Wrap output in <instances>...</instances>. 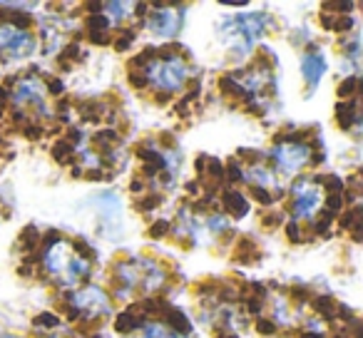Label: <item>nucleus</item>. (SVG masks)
Segmentation results:
<instances>
[{
	"mask_svg": "<svg viewBox=\"0 0 363 338\" xmlns=\"http://www.w3.org/2000/svg\"><path fill=\"white\" fill-rule=\"evenodd\" d=\"M75 249H77V254H80V257H82V261H85V257H87V259H95V254H92V249L87 247L85 242H80V239H77V242H75Z\"/></svg>",
	"mask_w": 363,
	"mask_h": 338,
	"instance_id": "obj_38",
	"label": "nucleus"
},
{
	"mask_svg": "<svg viewBox=\"0 0 363 338\" xmlns=\"http://www.w3.org/2000/svg\"><path fill=\"white\" fill-rule=\"evenodd\" d=\"M207 167H209V172H204L202 174V179H214V184H222V179H224V167H222V162L219 159H207Z\"/></svg>",
	"mask_w": 363,
	"mask_h": 338,
	"instance_id": "obj_20",
	"label": "nucleus"
},
{
	"mask_svg": "<svg viewBox=\"0 0 363 338\" xmlns=\"http://www.w3.org/2000/svg\"><path fill=\"white\" fill-rule=\"evenodd\" d=\"M155 100H157V102H160V105H167V102H169V100H172V95H167V92H164V95H157V97H155Z\"/></svg>",
	"mask_w": 363,
	"mask_h": 338,
	"instance_id": "obj_56",
	"label": "nucleus"
},
{
	"mask_svg": "<svg viewBox=\"0 0 363 338\" xmlns=\"http://www.w3.org/2000/svg\"><path fill=\"white\" fill-rule=\"evenodd\" d=\"M142 308H145L147 313H160L162 311V303L155 301V298H145V301H142Z\"/></svg>",
	"mask_w": 363,
	"mask_h": 338,
	"instance_id": "obj_39",
	"label": "nucleus"
},
{
	"mask_svg": "<svg viewBox=\"0 0 363 338\" xmlns=\"http://www.w3.org/2000/svg\"><path fill=\"white\" fill-rule=\"evenodd\" d=\"M222 202H224V209H227V212H232L237 219L247 217L249 202H247V197H244L242 192H234V189H227V192L222 194Z\"/></svg>",
	"mask_w": 363,
	"mask_h": 338,
	"instance_id": "obj_8",
	"label": "nucleus"
},
{
	"mask_svg": "<svg viewBox=\"0 0 363 338\" xmlns=\"http://www.w3.org/2000/svg\"><path fill=\"white\" fill-rule=\"evenodd\" d=\"M0 117H3V112H0Z\"/></svg>",
	"mask_w": 363,
	"mask_h": 338,
	"instance_id": "obj_63",
	"label": "nucleus"
},
{
	"mask_svg": "<svg viewBox=\"0 0 363 338\" xmlns=\"http://www.w3.org/2000/svg\"><path fill=\"white\" fill-rule=\"evenodd\" d=\"M229 338H234V336H229Z\"/></svg>",
	"mask_w": 363,
	"mask_h": 338,
	"instance_id": "obj_64",
	"label": "nucleus"
},
{
	"mask_svg": "<svg viewBox=\"0 0 363 338\" xmlns=\"http://www.w3.org/2000/svg\"><path fill=\"white\" fill-rule=\"evenodd\" d=\"M70 301H75L77 306H82L85 311H90L87 313V318L90 316H100V313H107V296H105V291H100V288H95V286H87V288H82L77 296H72Z\"/></svg>",
	"mask_w": 363,
	"mask_h": 338,
	"instance_id": "obj_3",
	"label": "nucleus"
},
{
	"mask_svg": "<svg viewBox=\"0 0 363 338\" xmlns=\"http://www.w3.org/2000/svg\"><path fill=\"white\" fill-rule=\"evenodd\" d=\"M311 303H313V311L321 318H326V321H331V318L336 316V303H333L331 296H316Z\"/></svg>",
	"mask_w": 363,
	"mask_h": 338,
	"instance_id": "obj_14",
	"label": "nucleus"
},
{
	"mask_svg": "<svg viewBox=\"0 0 363 338\" xmlns=\"http://www.w3.org/2000/svg\"><path fill=\"white\" fill-rule=\"evenodd\" d=\"M244 182L254 184L257 189H264V187H269V184H272V174H269L267 169H262V167H254L252 172L244 174Z\"/></svg>",
	"mask_w": 363,
	"mask_h": 338,
	"instance_id": "obj_16",
	"label": "nucleus"
},
{
	"mask_svg": "<svg viewBox=\"0 0 363 338\" xmlns=\"http://www.w3.org/2000/svg\"><path fill=\"white\" fill-rule=\"evenodd\" d=\"M157 8H162L160 3H157ZM179 26H182V16L167 11V8L157 11L155 16H152V21H150L152 33H157V35H174V33L179 30Z\"/></svg>",
	"mask_w": 363,
	"mask_h": 338,
	"instance_id": "obj_4",
	"label": "nucleus"
},
{
	"mask_svg": "<svg viewBox=\"0 0 363 338\" xmlns=\"http://www.w3.org/2000/svg\"><path fill=\"white\" fill-rule=\"evenodd\" d=\"M356 90H358V77H346V80L338 85V97H353L356 95Z\"/></svg>",
	"mask_w": 363,
	"mask_h": 338,
	"instance_id": "obj_21",
	"label": "nucleus"
},
{
	"mask_svg": "<svg viewBox=\"0 0 363 338\" xmlns=\"http://www.w3.org/2000/svg\"><path fill=\"white\" fill-rule=\"evenodd\" d=\"M150 80L169 95V92H177L187 82V67L182 65L179 60H172V57L169 60H157L150 65Z\"/></svg>",
	"mask_w": 363,
	"mask_h": 338,
	"instance_id": "obj_1",
	"label": "nucleus"
},
{
	"mask_svg": "<svg viewBox=\"0 0 363 338\" xmlns=\"http://www.w3.org/2000/svg\"><path fill=\"white\" fill-rule=\"evenodd\" d=\"M274 162H277L279 172L284 174H296V169H301L308 159H311V147L301 145V142H286V145H279L272 152Z\"/></svg>",
	"mask_w": 363,
	"mask_h": 338,
	"instance_id": "obj_2",
	"label": "nucleus"
},
{
	"mask_svg": "<svg viewBox=\"0 0 363 338\" xmlns=\"http://www.w3.org/2000/svg\"><path fill=\"white\" fill-rule=\"evenodd\" d=\"M164 323L172 328V333H189L192 331V323H189V318L184 316V311H179V308H169V311L164 313Z\"/></svg>",
	"mask_w": 363,
	"mask_h": 338,
	"instance_id": "obj_10",
	"label": "nucleus"
},
{
	"mask_svg": "<svg viewBox=\"0 0 363 338\" xmlns=\"http://www.w3.org/2000/svg\"><path fill=\"white\" fill-rule=\"evenodd\" d=\"M162 145L174 147V135H169V132H167V135H162Z\"/></svg>",
	"mask_w": 363,
	"mask_h": 338,
	"instance_id": "obj_54",
	"label": "nucleus"
},
{
	"mask_svg": "<svg viewBox=\"0 0 363 338\" xmlns=\"http://www.w3.org/2000/svg\"><path fill=\"white\" fill-rule=\"evenodd\" d=\"M85 179H90V182H100V179H105V174H100V169H90V172H85Z\"/></svg>",
	"mask_w": 363,
	"mask_h": 338,
	"instance_id": "obj_48",
	"label": "nucleus"
},
{
	"mask_svg": "<svg viewBox=\"0 0 363 338\" xmlns=\"http://www.w3.org/2000/svg\"><path fill=\"white\" fill-rule=\"evenodd\" d=\"M142 326V321L137 316H132V313H120V316L115 318V331H120V333H132V331H137V328Z\"/></svg>",
	"mask_w": 363,
	"mask_h": 338,
	"instance_id": "obj_18",
	"label": "nucleus"
},
{
	"mask_svg": "<svg viewBox=\"0 0 363 338\" xmlns=\"http://www.w3.org/2000/svg\"><path fill=\"white\" fill-rule=\"evenodd\" d=\"M13 122H16V125H28V117L23 115V112H13Z\"/></svg>",
	"mask_w": 363,
	"mask_h": 338,
	"instance_id": "obj_52",
	"label": "nucleus"
},
{
	"mask_svg": "<svg viewBox=\"0 0 363 338\" xmlns=\"http://www.w3.org/2000/svg\"><path fill=\"white\" fill-rule=\"evenodd\" d=\"M187 189H189V192L194 194V192H197V182H189V184H187Z\"/></svg>",
	"mask_w": 363,
	"mask_h": 338,
	"instance_id": "obj_61",
	"label": "nucleus"
},
{
	"mask_svg": "<svg viewBox=\"0 0 363 338\" xmlns=\"http://www.w3.org/2000/svg\"><path fill=\"white\" fill-rule=\"evenodd\" d=\"M177 115H179V117H187L189 115V105H187V102H179V105H177Z\"/></svg>",
	"mask_w": 363,
	"mask_h": 338,
	"instance_id": "obj_51",
	"label": "nucleus"
},
{
	"mask_svg": "<svg viewBox=\"0 0 363 338\" xmlns=\"http://www.w3.org/2000/svg\"><path fill=\"white\" fill-rule=\"evenodd\" d=\"M87 11H102V3H87Z\"/></svg>",
	"mask_w": 363,
	"mask_h": 338,
	"instance_id": "obj_60",
	"label": "nucleus"
},
{
	"mask_svg": "<svg viewBox=\"0 0 363 338\" xmlns=\"http://www.w3.org/2000/svg\"><path fill=\"white\" fill-rule=\"evenodd\" d=\"M351 28H353V18H338V21L336 23H333V28H331V30H336V33H346V30H351Z\"/></svg>",
	"mask_w": 363,
	"mask_h": 338,
	"instance_id": "obj_35",
	"label": "nucleus"
},
{
	"mask_svg": "<svg viewBox=\"0 0 363 338\" xmlns=\"http://www.w3.org/2000/svg\"><path fill=\"white\" fill-rule=\"evenodd\" d=\"M239 159H247V162H252V164H257V162L262 159V154H259L257 150H239Z\"/></svg>",
	"mask_w": 363,
	"mask_h": 338,
	"instance_id": "obj_37",
	"label": "nucleus"
},
{
	"mask_svg": "<svg viewBox=\"0 0 363 338\" xmlns=\"http://www.w3.org/2000/svg\"><path fill=\"white\" fill-rule=\"evenodd\" d=\"M281 214H264L262 217V224L264 227H279V224H281Z\"/></svg>",
	"mask_w": 363,
	"mask_h": 338,
	"instance_id": "obj_41",
	"label": "nucleus"
},
{
	"mask_svg": "<svg viewBox=\"0 0 363 338\" xmlns=\"http://www.w3.org/2000/svg\"><path fill=\"white\" fill-rule=\"evenodd\" d=\"M326 212H331V214H336L338 209H343V197L341 194H331V197L326 199Z\"/></svg>",
	"mask_w": 363,
	"mask_h": 338,
	"instance_id": "obj_32",
	"label": "nucleus"
},
{
	"mask_svg": "<svg viewBox=\"0 0 363 338\" xmlns=\"http://www.w3.org/2000/svg\"><path fill=\"white\" fill-rule=\"evenodd\" d=\"M48 90H50L52 95H62V92H65V85H62V80H50L48 82Z\"/></svg>",
	"mask_w": 363,
	"mask_h": 338,
	"instance_id": "obj_43",
	"label": "nucleus"
},
{
	"mask_svg": "<svg viewBox=\"0 0 363 338\" xmlns=\"http://www.w3.org/2000/svg\"><path fill=\"white\" fill-rule=\"evenodd\" d=\"M87 261H82V259H70V264H67V274H65V281L67 283H75L77 278H85L87 276Z\"/></svg>",
	"mask_w": 363,
	"mask_h": 338,
	"instance_id": "obj_17",
	"label": "nucleus"
},
{
	"mask_svg": "<svg viewBox=\"0 0 363 338\" xmlns=\"http://www.w3.org/2000/svg\"><path fill=\"white\" fill-rule=\"evenodd\" d=\"M237 259L239 264H249V261H257L259 259V249H257V244L252 242V239H242V242H239V247H237Z\"/></svg>",
	"mask_w": 363,
	"mask_h": 338,
	"instance_id": "obj_12",
	"label": "nucleus"
},
{
	"mask_svg": "<svg viewBox=\"0 0 363 338\" xmlns=\"http://www.w3.org/2000/svg\"><path fill=\"white\" fill-rule=\"evenodd\" d=\"M224 227H227V219H222V217L212 219V229H224Z\"/></svg>",
	"mask_w": 363,
	"mask_h": 338,
	"instance_id": "obj_53",
	"label": "nucleus"
},
{
	"mask_svg": "<svg viewBox=\"0 0 363 338\" xmlns=\"http://www.w3.org/2000/svg\"><path fill=\"white\" fill-rule=\"evenodd\" d=\"M77 52H80V47H77L75 43L65 47V57H75V60H80V55H77ZM65 57H62V60H65Z\"/></svg>",
	"mask_w": 363,
	"mask_h": 338,
	"instance_id": "obj_47",
	"label": "nucleus"
},
{
	"mask_svg": "<svg viewBox=\"0 0 363 338\" xmlns=\"http://www.w3.org/2000/svg\"><path fill=\"white\" fill-rule=\"evenodd\" d=\"M351 3H326L323 11H351Z\"/></svg>",
	"mask_w": 363,
	"mask_h": 338,
	"instance_id": "obj_45",
	"label": "nucleus"
},
{
	"mask_svg": "<svg viewBox=\"0 0 363 338\" xmlns=\"http://www.w3.org/2000/svg\"><path fill=\"white\" fill-rule=\"evenodd\" d=\"M21 242L26 244V252H33V249L38 247V242H40V234L35 232V229H26V232H23V237H21Z\"/></svg>",
	"mask_w": 363,
	"mask_h": 338,
	"instance_id": "obj_24",
	"label": "nucleus"
},
{
	"mask_svg": "<svg viewBox=\"0 0 363 338\" xmlns=\"http://www.w3.org/2000/svg\"><path fill=\"white\" fill-rule=\"evenodd\" d=\"M301 70H303L306 82L313 87L318 80H321L323 70H326V60H323V55H318V52H308V55L303 57V62H301Z\"/></svg>",
	"mask_w": 363,
	"mask_h": 338,
	"instance_id": "obj_7",
	"label": "nucleus"
},
{
	"mask_svg": "<svg viewBox=\"0 0 363 338\" xmlns=\"http://www.w3.org/2000/svg\"><path fill=\"white\" fill-rule=\"evenodd\" d=\"M358 219H361V209L358 207L348 209V212L341 217V229H353L358 224Z\"/></svg>",
	"mask_w": 363,
	"mask_h": 338,
	"instance_id": "obj_22",
	"label": "nucleus"
},
{
	"mask_svg": "<svg viewBox=\"0 0 363 338\" xmlns=\"http://www.w3.org/2000/svg\"><path fill=\"white\" fill-rule=\"evenodd\" d=\"M358 105L356 100L353 102H338L336 105V122L338 127H343V130H348V127H353V122H358Z\"/></svg>",
	"mask_w": 363,
	"mask_h": 338,
	"instance_id": "obj_9",
	"label": "nucleus"
},
{
	"mask_svg": "<svg viewBox=\"0 0 363 338\" xmlns=\"http://www.w3.org/2000/svg\"><path fill=\"white\" fill-rule=\"evenodd\" d=\"M11 100V92L6 90V87H0V110H3V107H6V102Z\"/></svg>",
	"mask_w": 363,
	"mask_h": 338,
	"instance_id": "obj_50",
	"label": "nucleus"
},
{
	"mask_svg": "<svg viewBox=\"0 0 363 338\" xmlns=\"http://www.w3.org/2000/svg\"><path fill=\"white\" fill-rule=\"evenodd\" d=\"M130 85L137 87V90H145V87H147V77L145 75H137V72H130Z\"/></svg>",
	"mask_w": 363,
	"mask_h": 338,
	"instance_id": "obj_40",
	"label": "nucleus"
},
{
	"mask_svg": "<svg viewBox=\"0 0 363 338\" xmlns=\"http://www.w3.org/2000/svg\"><path fill=\"white\" fill-rule=\"evenodd\" d=\"M301 338H323V336H321V333H316V331H306Z\"/></svg>",
	"mask_w": 363,
	"mask_h": 338,
	"instance_id": "obj_59",
	"label": "nucleus"
},
{
	"mask_svg": "<svg viewBox=\"0 0 363 338\" xmlns=\"http://www.w3.org/2000/svg\"><path fill=\"white\" fill-rule=\"evenodd\" d=\"M301 229H298V224L296 222H289L286 224V237H289V242H294V244H298L301 242Z\"/></svg>",
	"mask_w": 363,
	"mask_h": 338,
	"instance_id": "obj_34",
	"label": "nucleus"
},
{
	"mask_svg": "<svg viewBox=\"0 0 363 338\" xmlns=\"http://www.w3.org/2000/svg\"><path fill=\"white\" fill-rule=\"evenodd\" d=\"M252 194H254V199H257L259 204H272V202H274L272 194H269L267 189H257V187H254V189H252Z\"/></svg>",
	"mask_w": 363,
	"mask_h": 338,
	"instance_id": "obj_36",
	"label": "nucleus"
},
{
	"mask_svg": "<svg viewBox=\"0 0 363 338\" xmlns=\"http://www.w3.org/2000/svg\"><path fill=\"white\" fill-rule=\"evenodd\" d=\"M40 97H43V87L38 85L35 80H23L21 85H18V92H16L18 102H38V105H40Z\"/></svg>",
	"mask_w": 363,
	"mask_h": 338,
	"instance_id": "obj_11",
	"label": "nucleus"
},
{
	"mask_svg": "<svg viewBox=\"0 0 363 338\" xmlns=\"http://www.w3.org/2000/svg\"><path fill=\"white\" fill-rule=\"evenodd\" d=\"M257 331L262 333V336H274V333H277V323L269 321V318H259V321H257Z\"/></svg>",
	"mask_w": 363,
	"mask_h": 338,
	"instance_id": "obj_29",
	"label": "nucleus"
},
{
	"mask_svg": "<svg viewBox=\"0 0 363 338\" xmlns=\"http://www.w3.org/2000/svg\"><path fill=\"white\" fill-rule=\"evenodd\" d=\"M294 298H296V301H311V293H308V288H294Z\"/></svg>",
	"mask_w": 363,
	"mask_h": 338,
	"instance_id": "obj_46",
	"label": "nucleus"
},
{
	"mask_svg": "<svg viewBox=\"0 0 363 338\" xmlns=\"http://www.w3.org/2000/svg\"><path fill=\"white\" fill-rule=\"evenodd\" d=\"M90 43H95V45H107V43H112V35H102V33H92L90 35Z\"/></svg>",
	"mask_w": 363,
	"mask_h": 338,
	"instance_id": "obj_42",
	"label": "nucleus"
},
{
	"mask_svg": "<svg viewBox=\"0 0 363 338\" xmlns=\"http://www.w3.org/2000/svg\"><path fill=\"white\" fill-rule=\"evenodd\" d=\"M52 157H55L57 164H72V162H75V147L67 145L65 140L55 142V147H52Z\"/></svg>",
	"mask_w": 363,
	"mask_h": 338,
	"instance_id": "obj_13",
	"label": "nucleus"
},
{
	"mask_svg": "<svg viewBox=\"0 0 363 338\" xmlns=\"http://www.w3.org/2000/svg\"><path fill=\"white\" fill-rule=\"evenodd\" d=\"M45 269L52 274V276H57V274H65L67 264H70V247H67L65 242H57L52 244L50 249H45Z\"/></svg>",
	"mask_w": 363,
	"mask_h": 338,
	"instance_id": "obj_5",
	"label": "nucleus"
},
{
	"mask_svg": "<svg viewBox=\"0 0 363 338\" xmlns=\"http://www.w3.org/2000/svg\"><path fill=\"white\" fill-rule=\"evenodd\" d=\"M316 207H318V189L308 187L306 192L296 197V202H294V207H291V214L296 219H301V217L306 219V217H311Z\"/></svg>",
	"mask_w": 363,
	"mask_h": 338,
	"instance_id": "obj_6",
	"label": "nucleus"
},
{
	"mask_svg": "<svg viewBox=\"0 0 363 338\" xmlns=\"http://www.w3.org/2000/svg\"><path fill=\"white\" fill-rule=\"evenodd\" d=\"M321 26H326L328 30H331V28H333V21H331V18L326 16V13H321Z\"/></svg>",
	"mask_w": 363,
	"mask_h": 338,
	"instance_id": "obj_55",
	"label": "nucleus"
},
{
	"mask_svg": "<svg viewBox=\"0 0 363 338\" xmlns=\"http://www.w3.org/2000/svg\"><path fill=\"white\" fill-rule=\"evenodd\" d=\"M249 311L262 313V301H259V298H249Z\"/></svg>",
	"mask_w": 363,
	"mask_h": 338,
	"instance_id": "obj_49",
	"label": "nucleus"
},
{
	"mask_svg": "<svg viewBox=\"0 0 363 338\" xmlns=\"http://www.w3.org/2000/svg\"><path fill=\"white\" fill-rule=\"evenodd\" d=\"M23 135H26L28 140L35 142V140H40V137H43V127L40 125H26V127H23Z\"/></svg>",
	"mask_w": 363,
	"mask_h": 338,
	"instance_id": "obj_33",
	"label": "nucleus"
},
{
	"mask_svg": "<svg viewBox=\"0 0 363 338\" xmlns=\"http://www.w3.org/2000/svg\"><path fill=\"white\" fill-rule=\"evenodd\" d=\"M306 189H308V179H296V182H294V187H291V192L298 197V194H303Z\"/></svg>",
	"mask_w": 363,
	"mask_h": 338,
	"instance_id": "obj_44",
	"label": "nucleus"
},
{
	"mask_svg": "<svg viewBox=\"0 0 363 338\" xmlns=\"http://www.w3.org/2000/svg\"><path fill=\"white\" fill-rule=\"evenodd\" d=\"M227 179H229V182H242V179H244V172H242V169H239L237 162H229Z\"/></svg>",
	"mask_w": 363,
	"mask_h": 338,
	"instance_id": "obj_31",
	"label": "nucleus"
},
{
	"mask_svg": "<svg viewBox=\"0 0 363 338\" xmlns=\"http://www.w3.org/2000/svg\"><path fill=\"white\" fill-rule=\"evenodd\" d=\"M11 23H13V30H21V33H26V28L30 26V16H26V13H11Z\"/></svg>",
	"mask_w": 363,
	"mask_h": 338,
	"instance_id": "obj_23",
	"label": "nucleus"
},
{
	"mask_svg": "<svg viewBox=\"0 0 363 338\" xmlns=\"http://www.w3.org/2000/svg\"><path fill=\"white\" fill-rule=\"evenodd\" d=\"M155 174H157V169H155V167H150V164H147V167H145V177H155Z\"/></svg>",
	"mask_w": 363,
	"mask_h": 338,
	"instance_id": "obj_58",
	"label": "nucleus"
},
{
	"mask_svg": "<svg viewBox=\"0 0 363 338\" xmlns=\"http://www.w3.org/2000/svg\"><path fill=\"white\" fill-rule=\"evenodd\" d=\"M0 338H16V336H0Z\"/></svg>",
	"mask_w": 363,
	"mask_h": 338,
	"instance_id": "obj_62",
	"label": "nucleus"
},
{
	"mask_svg": "<svg viewBox=\"0 0 363 338\" xmlns=\"http://www.w3.org/2000/svg\"><path fill=\"white\" fill-rule=\"evenodd\" d=\"M142 187H145V184H142L140 179H135V182H132V187H130V189H132V192H142Z\"/></svg>",
	"mask_w": 363,
	"mask_h": 338,
	"instance_id": "obj_57",
	"label": "nucleus"
},
{
	"mask_svg": "<svg viewBox=\"0 0 363 338\" xmlns=\"http://www.w3.org/2000/svg\"><path fill=\"white\" fill-rule=\"evenodd\" d=\"M321 182H323V187H326L331 194H338V192L343 194V179L341 177H333V174H331V177H323Z\"/></svg>",
	"mask_w": 363,
	"mask_h": 338,
	"instance_id": "obj_26",
	"label": "nucleus"
},
{
	"mask_svg": "<svg viewBox=\"0 0 363 338\" xmlns=\"http://www.w3.org/2000/svg\"><path fill=\"white\" fill-rule=\"evenodd\" d=\"M132 40H135V30H122V35L115 40V47L122 52V50H127V47L132 45Z\"/></svg>",
	"mask_w": 363,
	"mask_h": 338,
	"instance_id": "obj_27",
	"label": "nucleus"
},
{
	"mask_svg": "<svg viewBox=\"0 0 363 338\" xmlns=\"http://www.w3.org/2000/svg\"><path fill=\"white\" fill-rule=\"evenodd\" d=\"M167 232H169V222H164V219H160V222H155L150 227V237L152 239H162Z\"/></svg>",
	"mask_w": 363,
	"mask_h": 338,
	"instance_id": "obj_28",
	"label": "nucleus"
},
{
	"mask_svg": "<svg viewBox=\"0 0 363 338\" xmlns=\"http://www.w3.org/2000/svg\"><path fill=\"white\" fill-rule=\"evenodd\" d=\"M160 204H162V194H152V197L142 199V202L137 204V209H140V212H147V209H155V207H160Z\"/></svg>",
	"mask_w": 363,
	"mask_h": 338,
	"instance_id": "obj_30",
	"label": "nucleus"
},
{
	"mask_svg": "<svg viewBox=\"0 0 363 338\" xmlns=\"http://www.w3.org/2000/svg\"><path fill=\"white\" fill-rule=\"evenodd\" d=\"M87 30H90V35L92 33H107V28H110V21H107V16L105 13H92L90 18H87Z\"/></svg>",
	"mask_w": 363,
	"mask_h": 338,
	"instance_id": "obj_19",
	"label": "nucleus"
},
{
	"mask_svg": "<svg viewBox=\"0 0 363 338\" xmlns=\"http://www.w3.org/2000/svg\"><path fill=\"white\" fill-rule=\"evenodd\" d=\"M33 326L55 328V326H60V318H57L55 313H40V316H35V321H33Z\"/></svg>",
	"mask_w": 363,
	"mask_h": 338,
	"instance_id": "obj_25",
	"label": "nucleus"
},
{
	"mask_svg": "<svg viewBox=\"0 0 363 338\" xmlns=\"http://www.w3.org/2000/svg\"><path fill=\"white\" fill-rule=\"evenodd\" d=\"M219 90L224 92V95H232V97H244V100H252V92H247L242 85H239L234 77H222L219 80Z\"/></svg>",
	"mask_w": 363,
	"mask_h": 338,
	"instance_id": "obj_15",
	"label": "nucleus"
}]
</instances>
